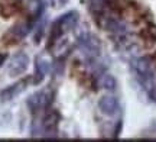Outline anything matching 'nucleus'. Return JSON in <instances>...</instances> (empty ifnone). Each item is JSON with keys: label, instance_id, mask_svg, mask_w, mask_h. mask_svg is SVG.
<instances>
[{"label": "nucleus", "instance_id": "nucleus-5", "mask_svg": "<svg viewBox=\"0 0 156 142\" xmlns=\"http://www.w3.org/2000/svg\"><path fill=\"white\" fill-rule=\"evenodd\" d=\"M78 23V13L77 12H68L65 15H62L58 22H56V29L59 32H67V31H71L77 26Z\"/></svg>", "mask_w": 156, "mask_h": 142}, {"label": "nucleus", "instance_id": "nucleus-10", "mask_svg": "<svg viewBox=\"0 0 156 142\" xmlns=\"http://www.w3.org/2000/svg\"><path fill=\"white\" fill-rule=\"evenodd\" d=\"M5 61H6V57L3 55V54H0V67H2V65L5 64Z\"/></svg>", "mask_w": 156, "mask_h": 142}, {"label": "nucleus", "instance_id": "nucleus-2", "mask_svg": "<svg viewBox=\"0 0 156 142\" xmlns=\"http://www.w3.org/2000/svg\"><path fill=\"white\" fill-rule=\"evenodd\" d=\"M78 46L81 52L84 54V57L88 58L90 61H94L95 58L100 57L101 52V46L98 39L95 38L94 35L88 34V32H84L78 36Z\"/></svg>", "mask_w": 156, "mask_h": 142}, {"label": "nucleus", "instance_id": "nucleus-4", "mask_svg": "<svg viewBox=\"0 0 156 142\" xmlns=\"http://www.w3.org/2000/svg\"><path fill=\"white\" fill-rule=\"evenodd\" d=\"M98 107H100L103 115H106V116H114V115L119 112L120 104H119L117 97L112 96V94H106V96H103L100 99Z\"/></svg>", "mask_w": 156, "mask_h": 142}, {"label": "nucleus", "instance_id": "nucleus-1", "mask_svg": "<svg viewBox=\"0 0 156 142\" xmlns=\"http://www.w3.org/2000/svg\"><path fill=\"white\" fill-rule=\"evenodd\" d=\"M133 70L139 84L146 91H152L156 87V67L149 57H136L132 60Z\"/></svg>", "mask_w": 156, "mask_h": 142}, {"label": "nucleus", "instance_id": "nucleus-8", "mask_svg": "<svg viewBox=\"0 0 156 142\" xmlns=\"http://www.w3.org/2000/svg\"><path fill=\"white\" fill-rule=\"evenodd\" d=\"M100 86L107 91H114L117 89V81L113 75L104 73L100 75Z\"/></svg>", "mask_w": 156, "mask_h": 142}, {"label": "nucleus", "instance_id": "nucleus-6", "mask_svg": "<svg viewBox=\"0 0 156 142\" xmlns=\"http://www.w3.org/2000/svg\"><path fill=\"white\" fill-rule=\"evenodd\" d=\"M48 103V97L44 91H38L28 99V107L32 110V112H39L46 106Z\"/></svg>", "mask_w": 156, "mask_h": 142}, {"label": "nucleus", "instance_id": "nucleus-9", "mask_svg": "<svg viewBox=\"0 0 156 142\" xmlns=\"http://www.w3.org/2000/svg\"><path fill=\"white\" fill-rule=\"evenodd\" d=\"M49 73V64L42 58H36V81H41L46 74Z\"/></svg>", "mask_w": 156, "mask_h": 142}, {"label": "nucleus", "instance_id": "nucleus-7", "mask_svg": "<svg viewBox=\"0 0 156 142\" xmlns=\"http://www.w3.org/2000/svg\"><path fill=\"white\" fill-rule=\"evenodd\" d=\"M25 86H26V81H19L16 84H12L9 87H6L5 90L0 91V100L2 102H9L12 99H15L25 89Z\"/></svg>", "mask_w": 156, "mask_h": 142}, {"label": "nucleus", "instance_id": "nucleus-3", "mask_svg": "<svg viewBox=\"0 0 156 142\" xmlns=\"http://www.w3.org/2000/svg\"><path fill=\"white\" fill-rule=\"evenodd\" d=\"M29 68V57L25 52H17L9 60L7 73L10 77H19Z\"/></svg>", "mask_w": 156, "mask_h": 142}]
</instances>
